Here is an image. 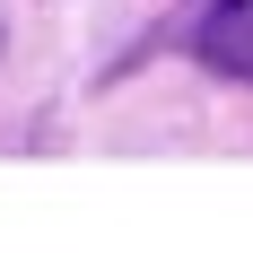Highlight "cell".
I'll list each match as a JSON object with an SVG mask.
<instances>
[{
    "instance_id": "obj_1",
    "label": "cell",
    "mask_w": 253,
    "mask_h": 253,
    "mask_svg": "<svg viewBox=\"0 0 253 253\" xmlns=\"http://www.w3.org/2000/svg\"><path fill=\"white\" fill-rule=\"evenodd\" d=\"M201 61L227 79H253V0H218L201 18Z\"/></svg>"
}]
</instances>
